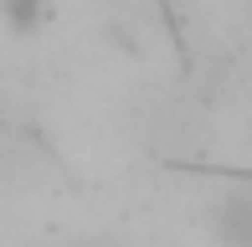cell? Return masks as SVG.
Masks as SVG:
<instances>
[{
	"instance_id": "obj_1",
	"label": "cell",
	"mask_w": 252,
	"mask_h": 247,
	"mask_svg": "<svg viewBox=\"0 0 252 247\" xmlns=\"http://www.w3.org/2000/svg\"><path fill=\"white\" fill-rule=\"evenodd\" d=\"M211 227H216V237H221L226 247H252V190H232V196H221Z\"/></svg>"
}]
</instances>
